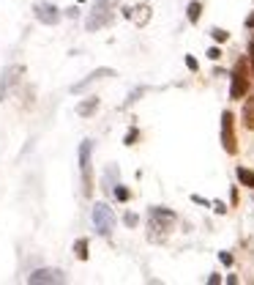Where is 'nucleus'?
Returning a JSON list of instances; mask_svg holds the SVG:
<instances>
[{
    "label": "nucleus",
    "instance_id": "1a4fd4ad",
    "mask_svg": "<svg viewBox=\"0 0 254 285\" xmlns=\"http://www.w3.org/2000/svg\"><path fill=\"white\" fill-rule=\"evenodd\" d=\"M112 74H115V71H112V69H96V71H90V74L85 77L82 83L71 85V93H79V90H85V88H88V85H93V83H96V80H101V77H112Z\"/></svg>",
    "mask_w": 254,
    "mask_h": 285
},
{
    "label": "nucleus",
    "instance_id": "a211bd4d",
    "mask_svg": "<svg viewBox=\"0 0 254 285\" xmlns=\"http://www.w3.org/2000/svg\"><path fill=\"white\" fill-rule=\"evenodd\" d=\"M123 222L129 225V228H131V225H137V214H126V217H123Z\"/></svg>",
    "mask_w": 254,
    "mask_h": 285
},
{
    "label": "nucleus",
    "instance_id": "f8f14e48",
    "mask_svg": "<svg viewBox=\"0 0 254 285\" xmlns=\"http://www.w3.org/2000/svg\"><path fill=\"white\" fill-rule=\"evenodd\" d=\"M74 252L79 261H88V239H77L74 241Z\"/></svg>",
    "mask_w": 254,
    "mask_h": 285
},
{
    "label": "nucleus",
    "instance_id": "aec40b11",
    "mask_svg": "<svg viewBox=\"0 0 254 285\" xmlns=\"http://www.w3.org/2000/svg\"><path fill=\"white\" fill-rule=\"evenodd\" d=\"M134 140H137V132H134V129H131V132L126 134V146H131V143H134Z\"/></svg>",
    "mask_w": 254,
    "mask_h": 285
},
{
    "label": "nucleus",
    "instance_id": "7ed1b4c3",
    "mask_svg": "<svg viewBox=\"0 0 254 285\" xmlns=\"http://www.w3.org/2000/svg\"><path fill=\"white\" fill-rule=\"evenodd\" d=\"M93 225H96V230L101 236H110L112 225H115V217H112V209L107 203H96L93 206Z\"/></svg>",
    "mask_w": 254,
    "mask_h": 285
},
{
    "label": "nucleus",
    "instance_id": "412c9836",
    "mask_svg": "<svg viewBox=\"0 0 254 285\" xmlns=\"http://www.w3.org/2000/svg\"><path fill=\"white\" fill-rule=\"evenodd\" d=\"M208 58H213V61H216V58H221V52H219V49H216V47H213L211 52H208Z\"/></svg>",
    "mask_w": 254,
    "mask_h": 285
},
{
    "label": "nucleus",
    "instance_id": "ddd939ff",
    "mask_svg": "<svg viewBox=\"0 0 254 285\" xmlns=\"http://www.w3.org/2000/svg\"><path fill=\"white\" fill-rule=\"evenodd\" d=\"M243 124H246L249 129H254V99L246 102V107H243Z\"/></svg>",
    "mask_w": 254,
    "mask_h": 285
},
{
    "label": "nucleus",
    "instance_id": "9b49d317",
    "mask_svg": "<svg viewBox=\"0 0 254 285\" xmlns=\"http://www.w3.org/2000/svg\"><path fill=\"white\" fill-rule=\"evenodd\" d=\"M126 17H129V20L134 17L139 25H145V22H148V6H139V8H134V11L129 8V11H126Z\"/></svg>",
    "mask_w": 254,
    "mask_h": 285
},
{
    "label": "nucleus",
    "instance_id": "2eb2a0df",
    "mask_svg": "<svg viewBox=\"0 0 254 285\" xmlns=\"http://www.w3.org/2000/svg\"><path fill=\"white\" fill-rule=\"evenodd\" d=\"M199 11H202V6H199V3H192V6H189V20L197 22L199 20Z\"/></svg>",
    "mask_w": 254,
    "mask_h": 285
},
{
    "label": "nucleus",
    "instance_id": "4468645a",
    "mask_svg": "<svg viewBox=\"0 0 254 285\" xmlns=\"http://www.w3.org/2000/svg\"><path fill=\"white\" fill-rule=\"evenodd\" d=\"M238 178L246 184V187H254V173L252 170H246V167H238Z\"/></svg>",
    "mask_w": 254,
    "mask_h": 285
},
{
    "label": "nucleus",
    "instance_id": "f3484780",
    "mask_svg": "<svg viewBox=\"0 0 254 285\" xmlns=\"http://www.w3.org/2000/svg\"><path fill=\"white\" fill-rule=\"evenodd\" d=\"M211 33H213V39H216V42H227V30L216 28V30H211Z\"/></svg>",
    "mask_w": 254,
    "mask_h": 285
},
{
    "label": "nucleus",
    "instance_id": "4be33fe9",
    "mask_svg": "<svg viewBox=\"0 0 254 285\" xmlns=\"http://www.w3.org/2000/svg\"><path fill=\"white\" fill-rule=\"evenodd\" d=\"M246 25H249V28H254V14H252V17H249V20H246Z\"/></svg>",
    "mask_w": 254,
    "mask_h": 285
},
{
    "label": "nucleus",
    "instance_id": "9d476101",
    "mask_svg": "<svg viewBox=\"0 0 254 285\" xmlns=\"http://www.w3.org/2000/svg\"><path fill=\"white\" fill-rule=\"evenodd\" d=\"M98 110V99H88V102H82V105L77 107V112H79V115H93V112Z\"/></svg>",
    "mask_w": 254,
    "mask_h": 285
},
{
    "label": "nucleus",
    "instance_id": "39448f33",
    "mask_svg": "<svg viewBox=\"0 0 254 285\" xmlns=\"http://www.w3.org/2000/svg\"><path fill=\"white\" fill-rule=\"evenodd\" d=\"M221 143H224L227 153L238 151V143H235V132H233V112H224L221 115Z\"/></svg>",
    "mask_w": 254,
    "mask_h": 285
},
{
    "label": "nucleus",
    "instance_id": "f03ea898",
    "mask_svg": "<svg viewBox=\"0 0 254 285\" xmlns=\"http://www.w3.org/2000/svg\"><path fill=\"white\" fill-rule=\"evenodd\" d=\"M249 90V71H246V61H238L233 69V88H230V96L233 99H243Z\"/></svg>",
    "mask_w": 254,
    "mask_h": 285
},
{
    "label": "nucleus",
    "instance_id": "20e7f679",
    "mask_svg": "<svg viewBox=\"0 0 254 285\" xmlns=\"http://www.w3.org/2000/svg\"><path fill=\"white\" fill-rule=\"evenodd\" d=\"M112 3H115V0H96V6H93V11H90V17H88V30H98L110 22V6Z\"/></svg>",
    "mask_w": 254,
    "mask_h": 285
},
{
    "label": "nucleus",
    "instance_id": "6ab92c4d",
    "mask_svg": "<svg viewBox=\"0 0 254 285\" xmlns=\"http://www.w3.org/2000/svg\"><path fill=\"white\" fill-rule=\"evenodd\" d=\"M186 66H189V69H192V71H197V61H194V58H192V55L186 58Z\"/></svg>",
    "mask_w": 254,
    "mask_h": 285
},
{
    "label": "nucleus",
    "instance_id": "5701e85b",
    "mask_svg": "<svg viewBox=\"0 0 254 285\" xmlns=\"http://www.w3.org/2000/svg\"><path fill=\"white\" fill-rule=\"evenodd\" d=\"M249 55H252V63H254V44L249 47Z\"/></svg>",
    "mask_w": 254,
    "mask_h": 285
},
{
    "label": "nucleus",
    "instance_id": "6e6552de",
    "mask_svg": "<svg viewBox=\"0 0 254 285\" xmlns=\"http://www.w3.org/2000/svg\"><path fill=\"white\" fill-rule=\"evenodd\" d=\"M36 20L44 22V25H58L60 22V11L52 3H39L36 6Z\"/></svg>",
    "mask_w": 254,
    "mask_h": 285
},
{
    "label": "nucleus",
    "instance_id": "423d86ee",
    "mask_svg": "<svg viewBox=\"0 0 254 285\" xmlns=\"http://www.w3.org/2000/svg\"><path fill=\"white\" fill-rule=\"evenodd\" d=\"M22 71H25L22 66H8V69L3 71V77H0V102L6 99V93H8V90H11L17 83H20Z\"/></svg>",
    "mask_w": 254,
    "mask_h": 285
},
{
    "label": "nucleus",
    "instance_id": "f257e3e1",
    "mask_svg": "<svg viewBox=\"0 0 254 285\" xmlns=\"http://www.w3.org/2000/svg\"><path fill=\"white\" fill-rule=\"evenodd\" d=\"M90 153H93V143L85 140L79 146V173H82V192L90 197L93 192V167H90Z\"/></svg>",
    "mask_w": 254,
    "mask_h": 285
},
{
    "label": "nucleus",
    "instance_id": "dca6fc26",
    "mask_svg": "<svg viewBox=\"0 0 254 285\" xmlns=\"http://www.w3.org/2000/svg\"><path fill=\"white\" fill-rule=\"evenodd\" d=\"M115 197L117 200H129V189L126 187H115Z\"/></svg>",
    "mask_w": 254,
    "mask_h": 285
},
{
    "label": "nucleus",
    "instance_id": "0eeeda50",
    "mask_svg": "<svg viewBox=\"0 0 254 285\" xmlns=\"http://www.w3.org/2000/svg\"><path fill=\"white\" fill-rule=\"evenodd\" d=\"M30 285H41V283H66V274L58 269H39L28 277Z\"/></svg>",
    "mask_w": 254,
    "mask_h": 285
}]
</instances>
